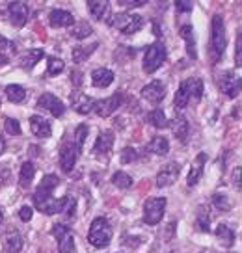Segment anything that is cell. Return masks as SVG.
<instances>
[{
  "label": "cell",
  "instance_id": "1",
  "mask_svg": "<svg viewBox=\"0 0 242 253\" xmlns=\"http://www.w3.org/2000/svg\"><path fill=\"white\" fill-rule=\"evenodd\" d=\"M201 95H203V80L201 79H187L179 86V89L175 91L173 104H175V108L183 110V108L190 103V99L199 101Z\"/></svg>",
  "mask_w": 242,
  "mask_h": 253
},
{
  "label": "cell",
  "instance_id": "2",
  "mask_svg": "<svg viewBox=\"0 0 242 253\" xmlns=\"http://www.w3.org/2000/svg\"><path fill=\"white\" fill-rule=\"evenodd\" d=\"M88 240L90 244L95 248H106L112 240V227L106 218H95L92 221V227L88 233Z\"/></svg>",
  "mask_w": 242,
  "mask_h": 253
},
{
  "label": "cell",
  "instance_id": "3",
  "mask_svg": "<svg viewBox=\"0 0 242 253\" xmlns=\"http://www.w3.org/2000/svg\"><path fill=\"white\" fill-rule=\"evenodd\" d=\"M108 24L125 36H133L138 30H142L144 19L140 15H134V13H117V15L110 17Z\"/></svg>",
  "mask_w": 242,
  "mask_h": 253
},
{
  "label": "cell",
  "instance_id": "4",
  "mask_svg": "<svg viewBox=\"0 0 242 253\" xmlns=\"http://www.w3.org/2000/svg\"><path fill=\"white\" fill-rule=\"evenodd\" d=\"M211 34H212V50H214V60H220L227 47L226 40V26H224V19L222 15H214L211 23Z\"/></svg>",
  "mask_w": 242,
  "mask_h": 253
},
{
  "label": "cell",
  "instance_id": "5",
  "mask_svg": "<svg viewBox=\"0 0 242 253\" xmlns=\"http://www.w3.org/2000/svg\"><path fill=\"white\" fill-rule=\"evenodd\" d=\"M166 60V47L162 41H155L151 47L147 48V52L144 56V71L145 73H155L158 71V67L164 63Z\"/></svg>",
  "mask_w": 242,
  "mask_h": 253
},
{
  "label": "cell",
  "instance_id": "6",
  "mask_svg": "<svg viewBox=\"0 0 242 253\" xmlns=\"http://www.w3.org/2000/svg\"><path fill=\"white\" fill-rule=\"evenodd\" d=\"M166 211V199L164 198H149L144 203V221L147 225H156L162 220Z\"/></svg>",
  "mask_w": 242,
  "mask_h": 253
},
{
  "label": "cell",
  "instance_id": "7",
  "mask_svg": "<svg viewBox=\"0 0 242 253\" xmlns=\"http://www.w3.org/2000/svg\"><path fill=\"white\" fill-rule=\"evenodd\" d=\"M121 103H123V93L117 91V93L110 95V97H104L101 101H95L94 112L99 118H110V116L119 108Z\"/></svg>",
  "mask_w": 242,
  "mask_h": 253
},
{
  "label": "cell",
  "instance_id": "8",
  "mask_svg": "<svg viewBox=\"0 0 242 253\" xmlns=\"http://www.w3.org/2000/svg\"><path fill=\"white\" fill-rule=\"evenodd\" d=\"M52 235L58 240V250H60V253L75 252V237H73V231L67 225L56 223L54 227H52Z\"/></svg>",
  "mask_w": 242,
  "mask_h": 253
},
{
  "label": "cell",
  "instance_id": "9",
  "mask_svg": "<svg viewBox=\"0 0 242 253\" xmlns=\"http://www.w3.org/2000/svg\"><path fill=\"white\" fill-rule=\"evenodd\" d=\"M179 169H181V164L177 162H170V164H166L158 175H156V186L158 188H168V186H172L173 182L177 181V177H179Z\"/></svg>",
  "mask_w": 242,
  "mask_h": 253
},
{
  "label": "cell",
  "instance_id": "10",
  "mask_svg": "<svg viewBox=\"0 0 242 253\" xmlns=\"http://www.w3.org/2000/svg\"><path fill=\"white\" fill-rule=\"evenodd\" d=\"M38 106L39 108H45V110H48L54 118H62L63 114H65V104L56 97V95L52 93H43L41 97H39L38 101Z\"/></svg>",
  "mask_w": 242,
  "mask_h": 253
},
{
  "label": "cell",
  "instance_id": "11",
  "mask_svg": "<svg viewBox=\"0 0 242 253\" xmlns=\"http://www.w3.org/2000/svg\"><path fill=\"white\" fill-rule=\"evenodd\" d=\"M8 13L11 24L17 26V28H23L24 24H26V21H28L30 9H28V6L24 2H11L8 6Z\"/></svg>",
  "mask_w": 242,
  "mask_h": 253
},
{
  "label": "cell",
  "instance_id": "12",
  "mask_svg": "<svg viewBox=\"0 0 242 253\" xmlns=\"http://www.w3.org/2000/svg\"><path fill=\"white\" fill-rule=\"evenodd\" d=\"M166 95V87L160 80H153L149 82L147 86L142 87V97L151 104H158Z\"/></svg>",
  "mask_w": 242,
  "mask_h": 253
},
{
  "label": "cell",
  "instance_id": "13",
  "mask_svg": "<svg viewBox=\"0 0 242 253\" xmlns=\"http://www.w3.org/2000/svg\"><path fill=\"white\" fill-rule=\"evenodd\" d=\"M58 186V177L56 175H45L43 181L39 182L38 190L34 194V203H39V201H45V199L52 198V192Z\"/></svg>",
  "mask_w": 242,
  "mask_h": 253
},
{
  "label": "cell",
  "instance_id": "14",
  "mask_svg": "<svg viewBox=\"0 0 242 253\" xmlns=\"http://www.w3.org/2000/svg\"><path fill=\"white\" fill-rule=\"evenodd\" d=\"M78 155H80V153H78L77 147H75L73 143H65V145H63L62 151H60V166H62L63 171L69 173L71 169L75 168Z\"/></svg>",
  "mask_w": 242,
  "mask_h": 253
},
{
  "label": "cell",
  "instance_id": "15",
  "mask_svg": "<svg viewBox=\"0 0 242 253\" xmlns=\"http://www.w3.org/2000/svg\"><path fill=\"white\" fill-rule=\"evenodd\" d=\"M48 23L54 28H67V26L75 24V17L71 15L69 11H65V9H52L48 13Z\"/></svg>",
  "mask_w": 242,
  "mask_h": 253
},
{
  "label": "cell",
  "instance_id": "16",
  "mask_svg": "<svg viewBox=\"0 0 242 253\" xmlns=\"http://www.w3.org/2000/svg\"><path fill=\"white\" fill-rule=\"evenodd\" d=\"M222 91L231 99L237 97L239 91H242V79H239L233 73H226L222 79Z\"/></svg>",
  "mask_w": 242,
  "mask_h": 253
},
{
  "label": "cell",
  "instance_id": "17",
  "mask_svg": "<svg viewBox=\"0 0 242 253\" xmlns=\"http://www.w3.org/2000/svg\"><path fill=\"white\" fill-rule=\"evenodd\" d=\"M71 103H73V108H75L78 114H82V116H86V114H90V112H94L95 101L94 99H90L88 95L80 93V91H75V93L71 95Z\"/></svg>",
  "mask_w": 242,
  "mask_h": 253
},
{
  "label": "cell",
  "instance_id": "18",
  "mask_svg": "<svg viewBox=\"0 0 242 253\" xmlns=\"http://www.w3.org/2000/svg\"><path fill=\"white\" fill-rule=\"evenodd\" d=\"M30 128H32V132H34V136H38V138H48V136L52 134L50 121H47V119L41 118V116H32Z\"/></svg>",
  "mask_w": 242,
  "mask_h": 253
},
{
  "label": "cell",
  "instance_id": "19",
  "mask_svg": "<svg viewBox=\"0 0 242 253\" xmlns=\"http://www.w3.org/2000/svg\"><path fill=\"white\" fill-rule=\"evenodd\" d=\"M205 162H207V155H205V153H199V155L195 157L194 164H192V168H190V173H188V177H187L188 186H194V184H197V181L201 179Z\"/></svg>",
  "mask_w": 242,
  "mask_h": 253
},
{
  "label": "cell",
  "instance_id": "20",
  "mask_svg": "<svg viewBox=\"0 0 242 253\" xmlns=\"http://www.w3.org/2000/svg\"><path fill=\"white\" fill-rule=\"evenodd\" d=\"M112 145H114V132L112 130H104L101 134L97 136V142H95V147H94V155H108L110 151H112Z\"/></svg>",
  "mask_w": 242,
  "mask_h": 253
},
{
  "label": "cell",
  "instance_id": "21",
  "mask_svg": "<svg viewBox=\"0 0 242 253\" xmlns=\"http://www.w3.org/2000/svg\"><path fill=\"white\" fill-rule=\"evenodd\" d=\"M170 126H172V130H173V136H175L179 142H187L188 132H190V126H188V121H187L185 116L177 114L175 119L170 123Z\"/></svg>",
  "mask_w": 242,
  "mask_h": 253
},
{
  "label": "cell",
  "instance_id": "22",
  "mask_svg": "<svg viewBox=\"0 0 242 253\" xmlns=\"http://www.w3.org/2000/svg\"><path fill=\"white\" fill-rule=\"evenodd\" d=\"M88 9H90V13L97 21H104L110 15V4L106 0H90L88 2Z\"/></svg>",
  "mask_w": 242,
  "mask_h": 253
},
{
  "label": "cell",
  "instance_id": "23",
  "mask_svg": "<svg viewBox=\"0 0 242 253\" xmlns=\"http://www.w3.org/2000/svg\"><path fill=\"white\" fill-rule=\"evenodd\" d=\"M114 82V73L110 69H104V67H99L92 73V84L95 87H108L110 84Z\"/></svg>",
  "mask_w": 242,
  "mask_h": 253
},
{
  "label": "cell",
  "instance_id": "24",
  "mask_svg": "<svg viewBox=\"0 0 242 253\" xmlns=\"http://www.w3.org/2000/svg\"><path fill=\"white\" fill-rule=\"evenodd\" d=\"M179 34L183 36V40H185V45H187L188 56H190L192 60H195V58H197V50H195V40H194V30H192V26H190V24H185V26H181Z\"/></svg>",
  "mask_w": 242,
  "mask_h": 253
},
{
  "label": "cell",
  "instance_id": "25",
  "mask_svg": "<svg viewBox=\"0 0 242 253\" xmlns=\"http://www.w3.org/2000/svg\"><path fill=\"white\" fill-rule=\"evenodd\" d=\"M147 151L153 153V155H158V157H164L170 151V142L166 140L164 136H155L147 145Z\"/></svg>",
  "mask_w": 242,
  "mask_h": 253
},
{
  "label": "cell",
  "instance_id": "26",
  "mask_svg": "<svg viewBox=\"0 0 242 253\" xmlns=\"http://www.w3.org/2000/svg\"><path fill=\"white\" fill-rule=\"evenodd\" d=\"M38 211H41L43 214H58L62 212V199H54V198H48L45 201H39L36 203Z\"/></svg>",
  "mask_w": 242,
  "mask_h": 253
},
{
  "label": "cell",
  "instance_id": "27",
  "mask_svg": "<svg viewBox=\"0 0 242 253\" xmlns=\"http://www.w3.org/2000/svg\"><path fill=\"white\" fill-rule=\"evenodd\" d=\"M4 248H6V253H21L23 250V238L19 233H8L6 235V240H4Z\"/></svg>",
  "mask_w": 242,
  "mask_h": 253
},
{
  "label": "cell",
  "instance_id": "28",
  "mask_svg": "<svg viewBox=\"0 0 242 253\" xmlns=\"http://www.w3.org/2000/svg\"><path fill=\"white\" fill-rule=\"evenodd\" d=\"M216 238H218V242L224 248H231L235 244V233L227 225H224V223H220L218 227H216Z\"/></svg>",
  "mask_w": 242,
  "mask_h": 253
},
{
  "label": "cell",
  "instance_id": "29",
  "mask_svg": "<svg viewBox=\"0 0 242 253\" xmlns=\"http://www.w3.org/2000/svg\"><path fill=\"white\" fill-rule=\"evenodd\" d=\"M34 175H36V168L32 162H24L23 166H21V175H19V184L23 186V188H28L30 186L32 179H34Z\"/></svg>",
  "mask_w": 242,
  "mask_h": 253
},
{
  "label": "cell",
  "instance_id": "30",
  "mask_svg": "<svg viewBox=\"0 0 242 253\" xmlns=\"http://www.w3.org/2000/svg\"><path fill=\"white\" fill-rule=\"evenodd\" d=\"M6 97H8L11 103H23L24 99H26V91H24L23 86H19V84H9L6 87Z\"/></svg>",
  "mask_w": 242,
  "mask_h": 253
},
{
  "label": "cell",
  "instance_id": "31",
  "mask_svg": "<svg viewBox=\"0 0 242 253\" xmlns=\"http://www.w3.org/2000/svg\"><path fill=\"white\" fill-rule=\"evenodd\" d=\"M94 34V28L88 23H75V26H71V38L75 40H86Z\"/></svg>",
  "mask_w": 242,
  "mask_h": 253
},
{
  "label": "cell",
  "instance_id": "32",
  "mask_svg": "<svg viewBox=\"0 0 242 253\" xmlns=\"http://www.w3.org/2000/svg\"><path fill=\"white\" fill-rule=\"evenodd\" d=\"M195 225H197V229L203 231V233L211 231V214H209V209H207V207H199Z\"/></svg>",
  "mask_w": 242,
  "mask_h": 253
},
{
  "label": "cell",
  "instance_id": "33",
  "mask_svg": "<svg viewBox=\"0 0 242 253\" xmlns=\"http://www.w3.org/2000/svg\"><path fill=\"white\" fill-rule=\"evenodd\" d=\"M99 47V43H92V45H88V47H77L73 48V60L77 63L84 62V60H88L90 56L94 54V50Z\"/></svg>",
  "mask_w": 242,
  "mask_h": 253
},
{
  "label": "cell",
  "instance_id": "34",
  "mask_svg": "<svg viewBox=\"0 0 242 253\" xmlns=\"http://www.w3.org/2000/svg\"><path fill=\"white\" fill-rule=\"evenodd\" d=\"M147 119H149V123L155 126V128H166V126L170 125V123H168V119H166L164 110H158V108L153 110V112H149Z\"/></svg>",
  "mask_w": 242,
  "mask_h": 253
},
{
  "label": "cell",
  "instance_id": "35",
  "mask_svg": "<svg viewBox=\"0 0 242 253\" xmlns=\"http://www.w3.org/2000/svg\"><path fill=\"white\" fill-rule=\"evenodd\" d=\"M88 134H90V128H88V125H78L77 130H75V142H73V145L77 147V151L80 153L82 151V147H84V142H86Z\"/></svg>",
  "mask_w": 242,
  "mask_h": 253
},
{
  "label": "cell",
  "instance_id": "36",
  "mask_svg": "<svg viewBox=\"0 0 242 253\" xmlns=\"http://www.w3.org/2000/svg\"><path fill=\"white\" fill-rule=\"evenodd\" d=\"M112 182H114V186H117V188L127 190L131 188V184H133V177L127 175L125 171H116V173L112 175Z\"/></svg>",
  "mask_w": 242,
  "mask_h": 253
},
{
  "label": "cell",
  "instance_id": "37",
  "mask_svg": "<svg viewBox=\"0 0 242 253\" xmlns=\"http://www.w3.org/2000/svg\"><path fill=\"white\" fill-rule=\"evenodd\" d=\"M41 58H43V50H41V48L28 50V54L24 56V60H23V67L24 69H32V67H34Z\"/></svg>",
  "mask_w": 242,
  "mask_h": 253
},
{
  "label": "cell",
  "instance_id": "38",
  "mask_svg": "<svg viewBox=\"0 0 242 253\" xmlns=\"http://www.w3.org/2000/svg\"><path fill=\"white\" fill-rule=\"evenodd\" d=\"M212 205L216 207V209H218V211H231V207H233V203H231V201H229V198H227L226 194H214V196H212Z\"/></svg>",
  "mask_w": 242,
  "mask_h": 253
},
{
  "label": "cell",
  "instance_id": "39",
  "mask_svg": "<svg viewBox=\"0 0 242 253\" xmlns=\"http://www.w3.org/2000/svg\"><path fill=\"white\" fill-rule=\"evenodd\" d=\"M63 62L60 60V58H54V56H50L47 60V73L50 75V77H56V75H60V73L63 71Z\"/></svg>",
  "mask_w": 242,
  "mask_h": 253
},
{
  "label": "cell",
  "instance_id": "40",
  "mask_svg": "<svg viewBox=\"0 0 242 253\" xmlns=\"http://www.w3.org/2000/svg\"><path fill=\"white\" fill-rule=\"evenodd\" d=\"M75 211H77V203L69 198V196H63L62 198V214H65L67 218L75 216Z\"/></svg>",
  "mask_w": 242,
  "mask_h": 253
},
{
  "label": "cell",
  "instance_id": "41",
  "mask_svg": "<svg viewBox=\"0 0 242 253\" xmlns=\"http://www.w3.org/2000/svg\"><path fill=\"white\" fill-rule=\"evenodd\" d=\"M4 128H6V132L11 136H19L21 134V125H19V121L17 119H11L8 118L4 121Z\"/></svg>",
  "mask_w": 242,
  "mask_h": 253
},
{
  "label": "cell",
  "instance_id": "42",
  "mask_svg": "<svg viewBox=\"0 0 242 253\" xmlns=\"http://www.w3.org/2000/svg\"><path fill=\"white\" fill-rule=\"evenodd\" d=\"M121 162L123 164H131V162H134L136 158H138V153H136V149H133V147H125V149H121Z\"/></svg>",
  "mask_w": 242,
  "mask_h": 253
},
{
  "label": "cell",
  "instance_id": "43",
  "mask_svg": "<svg viewBox=\"0 0 242 253\" xmlns=\"http://www.w3.org/2000/svg\"><path fill=\"white\" fill-rule=\"evenodd\" d=\"M235 63H237V67H242V32L237 36V54H235Z\"/></svg>",
  "mask_w": 242,
  "mask_h": 253
},
{
  "label": "cell",
  "instance_id": "44",
  "mask_svg": "<svg viewBox=\"0 0 242 253\" xmlns=\"http://www.w3.org/2000/svg\"><path fill=\"white\" fill-rule=\"evenodd\" d=\"M32 214H34L32 207L24 205V207H21V211H19V218H21L23 221H30L32 220Z\"/></svg>",
  "mask_w": 242,
  "mask_h": 253
},
{
  "label": "cell",
  "instance_id": "45",
  "mask_svg": "<svg viewBox=\"0 0 242 253\" xmlns=\"http://www.w3.org/2000/svg\"><path fill=\"white\" fill-rule=\"evenodd\" d=\"M175 6H177L179 11H192L194 2H183V0H177V2H175Z\"/></svg>",
  "mask_w": 242,
  "mask_h": 253
},
{
  "label": "cell",
  "instance_id": "46",
  "mask_svg": "<svg viewBox=\"0 0 242 253\" xmlns=\"http://www.w3.org/2000/svg\"><path fill=\"white\" fill-rule=\"evenodd\" d=\"M241 179H242V168H237L233 171V182H235V186L237 188H241L242 190V182H241Z\"/></svg>",
  "mask_w": 242,
  "mask_h": 253
},
{
  "label": "cell",
  "instance_id": "47",
  "mask_svg": "<svg viewBox=\"0 0 242 253\" xmlns=\"http://www.w3.org/2000/svg\"><path fill=\"white\" fill-rule=\"evenodd\" d=\"M71 80H73V86H80L82 84V73L80 71H73L71 73Z\"/></svg>",
  "mask_w": 242,
  "mask_h": 253
},
{
  "label": "cell",
  "instance_id": "48",
  "mask_svg": "<svg viewBox=\"0 0 242 253\" xmlns=\"http://www.w3.org/2000/svg\"><path fill=\"white\" fill-rule=\"evenodd\" d=\"M9 62V58L6 56V52H0V65H6Z\"/></svg>",
  "mask_w": 242,
  "mask_h": 253
},
{
  "label": "cell",
  "instance_id": "49",
  "mask_svg": "<svg viewBox=\"0 0 242 253\" xmlns=\"http://www.w3.org/2000/svg\"><path fill=\"white\" fill-rule=\"evenodd\" d=\"M4 149H6V142H4V138L0 136V155L4 153Z\"/></svg>",
  "mask_w": 242,
  "mask_h": 253
},
{
  "label": "cell",
  "instance_id": "50",
  "mask_svg": "<svg viewBox=\"0 0 242 253\" xmlns=\"http://www.w3.org/2000/svg\"><path fill=\"white\" fill-rule=\"evenodd\" d=\"M4 221V211H2V207H0V223Z\"/></svg>",
  "mask_w": 242,
  "mask_h": 253
},
{
  "label": "cell",
  "instance_id": "51",
  "mask_svg": "<svg viewBox=\"0 0 242 253\" xmlns=\"http://www.w3.org/2000/svg\"><path fill=\"white\" fill-rule=\"evenodd\" d=\"M172 253H175V252H172Z\"/></svg>",
  "mask_w": 242,
  "mask_h": 253
}]
</instances>
